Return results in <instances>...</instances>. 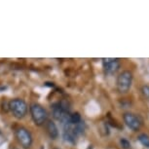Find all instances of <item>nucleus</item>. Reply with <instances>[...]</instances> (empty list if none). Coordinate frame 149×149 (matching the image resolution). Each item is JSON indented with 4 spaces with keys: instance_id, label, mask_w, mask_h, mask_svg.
<instances>
[{
    "instance_id": "f257e3e1",
    "label": "nucleus",
    "mask_w": 149,
    "mask_h": 149,
    "mask_svg": "<svg viewBox=\"0 0 149 149\" xmlns=\"http://www.w3.org/2000/svg\"><path fill=\"white\" fill-rule=\"evenodd\" d=\"M133 80H134L133 72L130 71V70H123L117 77V81H116L117 91L120 94H127L132 88Z\"/></svg>"
},
{
    "instance_id": "f03ea898",
    "label": "nucleus",
    "mask_w": 149,
    "mask_h": 149,
    "mask_svg": "<svg viewBox=\"0 0 149 149\" xmlns=\"http://www.w3.org/2000/svg\"><path fill=\"white\" fill-rule=\"evenodd\" d=\"M30 115L36 126H43L48 121V112L39 103H31L29 106Z\"/></svg>"
},
{
    "instance_id": "7ed1b4c3",
    "label": "nucleus",
    "mask_w": 149,
    "mask_h": 149,
    "mask_svg": "<svg viewBox=\"0 0 149 149\" xmlns=\"http://www.w3.org/2000/svg\"><path fill=\"white\" fill-rule=\"evenodd\" d=\"M9 109L17 119H22L27 113V104L22 98H14L9 102Z\"/></svg>"
},
{
    "instance_id": "20e7f679",
    "label": "nucleus",
    "mask_w": 149,
    "mask_h": 149,
    "mask_svg": "<svg viewBox=\"0 0 149 149\" xmlns=\"http://www.w3.org/2000/svg\"><path fill=\"white\" fill-rule=\"evenodd\" d=\"M16 139L21 146L24 149H29L31 147L33 139L30 132L24 127H19L16 130Z\"/></svg>"
},
{
    "instance_id": "39448f33",
    "label": "nucleus",
    "mask_w": 149,
    "mask_h": 149,
    "mask_svg": "<svg viewBox=\"0 0 149 149\" xmlns=\"http://www.w3.org/2000/svg\"><path fill=\"white\" fill-rule=\"evenodd\" d=\"M123 121L126 126L133 132H137L142 127V120L136 114L132 112H125L123 114Z\"/></svg>"
},
{
    "instance_id": "423d86ee",
    "label": "nucleus",
    "mask_w": 149,
    "mask_h": 149,
    "mask_svg": "<svg viewBox=\"0 0 149 149\" xmlns=\"http://www.w3.org/2000/svg\"><path fill=\"white\" fill-rule=\"evenodd\" d=\"M102 64L104 72L108 75L115 74L120 68V61L119 58H102Z\"/></svg>"
},
{
    "instance_id": "0eeeda50",
    "label": "nucleus",
    "mask_w": 149,
    "mask_h": 149,
    "mask_svg": "<svg viewBox=\"0 0 149 149\" xmlns=\"http://www.w3.org/2000/svg\"><path fill=\"white\" fill-rule=\"evenodd\" d=\"M78 136H78V134L75 131L74 126L71 123L63 125V139L65 141L69 143H75Z\"/></svg>"
},
{
    "instance_id": "6e6552de",
    "label": "nucleus",
    "mask_w": 149,
    "mask_h": 149,
    "mask_svg": "<svg viewBox=\"0 0 149 149\" xmlns=\"http://www.w3.org/2000/svg\"><path fill=\"white\" fill-rule=\"evenodd\" d=\"M46 131H47V134L48 136H50V139L55 140L57 139L58 137V126L54 121L52 120H48L47 123H46Z\"/></svg>"
},
{
    "instance_id": "1a4fd4ad",
    "label": "nucleus",
    "mask_w": 149,
    "mask_h": 149,
    "mask_svg": "<svg viewBox=\"0 0 149 149\" xmlns=\"http://www.w3.org/2000/svg\"><path fill=\"white\" fill-rule=\"evenodd\" d=\"M83 119L82 117H81V115L79 112H74V113H72L70 115V123L72 124V125H77V124H79L80 122H82Z\"/></svg>"
},
{
    "instance_id": "9d476101",
    "label": "nucleus",
    "mask_w": 149,
    "mask_h": 149,
    "mask_svg": "<svg viewBox=\"0 0 149 149\" xmlns=\"http://www.w3.org/2000/svg\"><path fill=\"white\" fill-rule=\"evenodd\" d=\"M139 141L141 143V144L144 146V147L149 148V136L146 134H140L139 137H137Z\"/></svg>"
},
{
    "instance_id": "9b49d317",
    "label": "nucleus",
    "mask_w": 149,
    "mask_h": 149,
    "mask_svg": "<svg viewBox=\"0 0 149 149\" xmlns=\"http://www.w3.org/2000/svg\"><path fill=\"white\" fill-rule=\"evenodd\" d=\"M120 145L123 149H130L131 148V142L127 139H120Z\"/></svg>"
},
{
    "instance_id": "f8f14e48",
    "label": "nucleus",
    "mask_w": 149,
    "mask_h": 149,
    "mask_svg": "<svg viewBox=\"0 0 149 149\" xmlns=\"http://www.w3.org/2000/svg\"><path fill=\"white\" fill-rule=\"evenodd\" d=\"M141 93L143 95V97L146 98H149V85H144L141 88Z\"/></svg>"
},
{
    "instance_id": "ddd939ff",
    "label": "nucleus",
    "mask_w": 149,
    "mask_h": 149,
    "mask_svg": "<svg viewBox=\"0 0 149 149\" xmlns=\"http://www.w3.org/2000/svg\"><path fill=\"white\" fill-rule=\"evenodd\" d=\"M13 149H19V148H13Z\"/></svg>"
},
{
    "instance_id": "4468645a",
    "label": "nucleus",
    "mask_w": 149,
    "mask_h": 149,
    "mask_svg": "<svg viewBox=\"0 0 149 149\" xmlns=\"http://www.w3.org/2000/svg\"><path fill=\"white\" fill-rule=\"evenodd\" d=\"M54 149H60V148H54Z\"/></svg>"
}]
</instances>
